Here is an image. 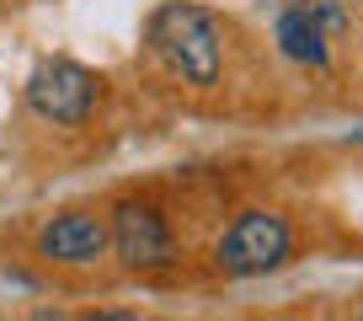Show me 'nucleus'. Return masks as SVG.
I'll use <instances>...</instances> for the list:
<instances>
[{"label":"nucleus","mask_w":363,"mask_h":321,"mask_svg":"<svg viewBox=\"0 0 363 321\" xmlns=\"http://www.w3.org/2000/svg\"><path fill=\"white\" fill-rule=\"evenodd\" d=\"M294 257V225L278 209H240L214 241V273L225 278H262Z\"/></svg>","instance_id":"nucleus-2"},{"label":"nucleus","mask_w":363,"mask_h":321,"mask_svg":"<svg viewBox=\"0 0 363 321\" xmlns=\"http://www.w3.org/2000/svg\"><path fill=\"white\" fill-rule=\"evenodd\" d=\"M27 107H33L43 124L54 129H80L91 124V113H96V102H102V75L96 70H86L80 59H43V65L27 75L22 86Z\"/></svg>","instance_id":"nucleus-3"},{"label":"nucleus","mask_w":363,"mask_h":321,"mask_svg":"<svg viewBox=\"0 0 363 321\" xmlns=\"http://www.w3.org/2000/svg\"><path fill=\"white\" fill-rule=\"evenodd\" d=\"M145 43L177 80H187L198 92L219 86L225 38H219V16L208 6H198V0H166V6H155L145 22Z\"/></svg>","instance_id":"nucleus-1"},{"label":"nucleus","mask_w":363,"mask_h":321,"mask_svg":"<svg viewBox=\"0 0 363 321\" xmlns=\"http://www.w3.org/2000/svg\"><path fill=\"white\" fill-rule=\"evenodd\" d=\"M0 11H6V0H0Z\"/></svg>","instance_id":"nucleus-8"},{"label":"nucleus","mask_w":363,"mask_h":321,"mask_svg":"<svg viewBox=\"0 0 363 321\" xmlns=\"http://www.w3.org/2000/svg\"><path fill=\"white\" fill-rule=\"evenodd\" d=\"M272 43H278L284 59H294V65H305V70H326L331 65V33L310 11H299V6H284V11H278Z\"/></svg>","instance_id":"nucleus-6"},{"label":"nucleus","mask_w":363,"mask_h":321,"mask_svg":"<svg viewBox=\"0 0 363 321\" xmlns=\"http://www.w3.org/2000/svg\"><path fill=\"white\" fill-rule=\"evenodd\" d=\"M289 6H299V11H310L320 27H326L331 38H342L352 27V0H289Z\"/></svg>","instance_id":"nucleus-7"},{"label":"nucleus","mask_w":363,"mask_h":321,"mask_svg":"<svg viewBox=\"0 0 363 321\" xmlns=\"http://www.w3.org/2000/svg\"><path fill=\"white\" fill-rule=\"evenodd\" d=\"M107 230H113V257L123 273H166L182 257L171 219L150 198H118L113 214H107Z\"/></svg>","instance_id":"nucleus-4"},{"label":"nucleus","mask_w":363,"mask_h":321,"mask_svg":"<svg viewBox=\"0 0 363 321\" xmlns=\"http://www.w3.org/2000/svg\"><path fill=\"white\" fill-rule=\"evenodd\" d=\"M33 246L54 268H91L107 257L113 230H107V214H96V209H59V214H48L38 225Z\"/></svg>","instance_id":"nucleus-5"}]
</instances>
